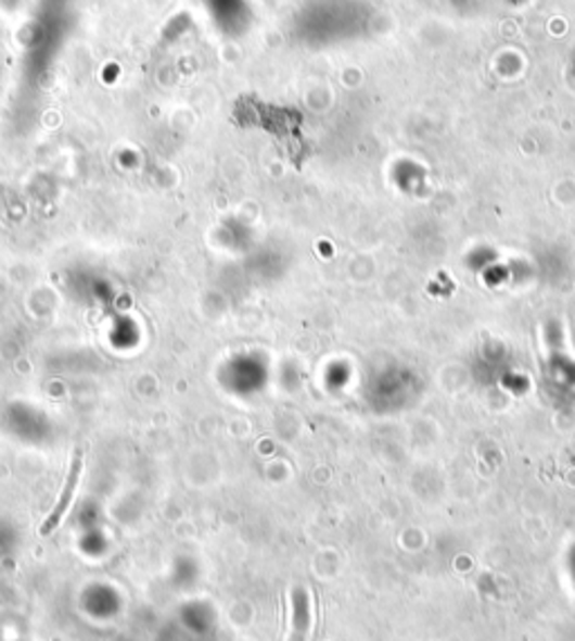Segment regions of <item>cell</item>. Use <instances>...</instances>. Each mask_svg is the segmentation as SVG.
<instances>
[{"instance_id":"cell-1","label":"cell","mask_w":575,"mask_h":641,"mask_svg":"<svg viewBox=\"0 0 575 641\" xmlns=\"http://www.w3.org/2000/svg\"><path fill=\"white\" fill-rule=\"evenodd\" d=\"M81 470H84V453H81V448H77L73 464H71V470H68V479H66V485H63V491H61V498H59L56 506L52 508L48 520L41 525V536H50L59 527L63 516H66V511H68V506H71V502L75 498V489H77L79 479H81Z\"/></svg>"}]
</instances>
